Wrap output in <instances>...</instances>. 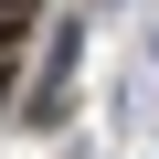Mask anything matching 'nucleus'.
Wrapping results in <instances>:
<instances>
[{
  "label": "nucleus",
  "mask_w": 159,
  "mask_h": 159,
  "mask_svg": "<svg viewBox=\"0 0 159 159\" xmlns=\"http://www.w3.org/2000/svg\"><path fill=\"white\" fill-rule=\"evenodd\" d=\"M11 11H21V0H11Z\"/></svg>",
  "instance_id": "f257e3e1"
}]
</instances>
